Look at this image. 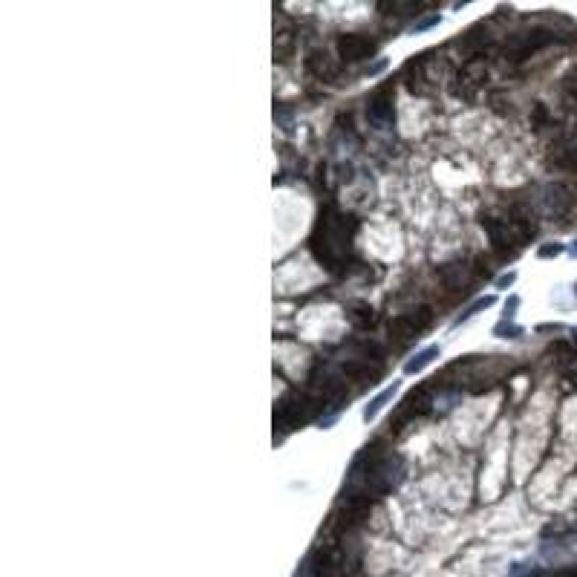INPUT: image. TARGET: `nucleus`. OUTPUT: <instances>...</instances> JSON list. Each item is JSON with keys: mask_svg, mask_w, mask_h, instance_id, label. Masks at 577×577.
<instances>
[{"mask_svg": "<svg viewBox=\"0 0 577 577\" xmlns=\"http://www.w3.org/2000/svg\"><path fill=\"white\" fill-rule=\"evenodd\" d=\"M494 335L497 338H519V335H523V329L514 327V320H499L497 327H494Z\"/></svg>", "mask_w": 577, "mask_h": 577, "instance_id": "f3484780", "label": "nucleus"}, {"mask_svg": "<svg viewBox=\"0 0 577 577\" xmlns=\"http://www.w3.org/2000/svg\"><path fill=\"white\" fill-rule=\"evenodd\" d=\"M399 387H401L399 381H392V384H387L381 392H378V396H375V399H373L367 407H364V421H373V419H378V413H381L384 407L392 401V396H396V392H399Z\"/></svg>", "mask_w": 577, "mask_h": 577, "instance_id": "ddd939ff", "label": "nucleus"}, {"mask_svg": "<svg viewBox=\"0 0 577 577\" xmlns=\"http://www.w3.org/2000/svg\"><path fill=\"white\" fill-rule=\"evenodd\" d=\"M367 116L378 130L392 128V121H396V107H392V93L390 90H381L373 98L370 107H367Z\"/></svg>", "mask_w": 577, "mask_h": 577, "instance_id": "0eeeda50", "label": "nucleus"}, {"mask_svg": "<svg viewBox=\"0 0 577 577\" xmlns=\"http://www.w3.org/2000/svg\"><path fill=\"white\" fill-rule=\"evenodd\" d=\"M292 44H294L292 32H289V30H280V32H277V38H274V52L280 55V61H286V55H289Z\"/></svg>", "mask_w": 577, "mask_h": 577, "instance_id": "dca6fc26", "label": "nucleus"}, {"mask_svg": "<svg viewBox=\"0 0 577 577\" xmlns=\"http://www.w3.org/2000/svg\"><path fill=\"white\" fill-rule=\"evenodd\" d=\"M480 222H482L485 234L491 237V246H494V251H497L499 257H514L517 255L519 240H517L514 228L508 225V220H497V217H491V214H482Z\"/></svg>", "mask_w": 577, "mask_h": 577, "instance_id": "7ed1b4c3", "label": "nucleus"}, {"mask_svg": "<svg viewBox=\"0 0 577 577\" xmlns=\"http://www.w3.org/2000/svg\"><path fill=\"white\" fill-rule=\"evenodd\" d=\"M318 407H320V404H318L315 399H309V396H294V399H286V401H280V407H277V413H274V425H280L283 430H294L298 425H303V421L312 419Z\"/></svg>", "mask_w": 577, "mask_h": 577, "instance_id": "f03ea898", "label": "nucleus"}, {"mask_svg": "<svg viewBox=\"0 0 577 577\" xmlns=\"http://www.w3.org/2000/svg\"><path fill=\"white\" fill-rule=\"evenodd\" d=\"M439 277H442V283H445L447 289L459 292L462 286H468L471 269H468L465 263H447V266H442V269H439Z\"/></svg>", "mask_w": 577, "mask_h": 577, "instance_id": "9b49d317", "label": "nucleus"}, {"mask_svg": "<svg viewBox=\"0 0 577 577\" xmlns=\"http://www.w3.org/2000/svg\"><path fill=\"white\" fill-rule=\"evenodd\" d=\"M563 93H566V98L569 102H574L577 104V67L572 69V73L563 78Z\"/></svg>", "mask_w": 577, "mask_h": 577, "instance_id": "a211bd4d", "label": "nucleus"}, {"mask_svg": "<svg viewBox=\"0 0 577 577\" xmlns=\"http://www.w3.org/2000/svg\"><path fill=\"white\" fill-rule=\"evenodd\" d=\"M517 306H519V298H517V294H511V298H508V303H505V320H514V315H517Z\"/></svg>", "mask_w": 577, "mask_h": 577, "instance_id": "412c9836", "label": "nucleus"}, {"mask_svg": "<svg viewBox=\"0 0 577 577\" xmlns=\"http://www.w3.org/2000/svg\"><path fill=\"white\" fill-rule=\"evenodd\" d=\"M491 306H494V294H485V298H476V301H473V303L465 309V312H462V315L454 320V327H462V323H465V320H471L473 315H480L482 309H491Z\"/></svg>", "mask_w": 577, "mask_h": 577, "instance_id": "2eb2a0df", "label": "nucleus"}, {"mask_svg": "<svg viewBox=\"0 0 577 577\" xmlns=\"http://www.w3.org/2000/svg\"><path fill=\"white\" fill-rule=\"evenodd\" d=\"M439 355H442L439 344H430V346H425V349H419V353L404 364V375H416V373H421L425 367H430V364L439 358Z\"/></svg>", "mask_w": 577, "mask_h": 577, "instance_id": "f8f14e48", "label": "nucleus"}, {"mask_svg": "<svg viewBox=\"0 0 577 577\" xmlns=\"http://www.w3.org/2000/svg\"><path fill=\"white\" fill-rule=\"evenodd\" d=\"M574 298H577V286H574Z\"/></svg>", "mask_w": 577, "mask_h": 577, "instance_id": "393cba45", "label": "nucleus"}, {"mask_svg": "<svg viewBox=\"0 0 577 577\" xmlns=\"http://www.w3.org/2000/svg\"><path fill=\"white\" fill-rule=\"evenodd\" d=\"M574 338H577V332H574Z\"/></svg>", "mask_w": 577, "mask_h": 577, "instance_id": "a878e982", "label": "nucleus"}, {"mask_svg": "<svg viewBox=\"0 0 577 577\" xmlns=\"http://www.w3.org/2000/svg\"><path fill=\"white\" fill-rule=\"evenodd\" d=\"M554 35L548 30H531V32H519V35H511V40L505 44V55H511L514 61H523L526 55L537 52L540 47L552 44Z\"/></svg>", "mask_w": 577, "mask_h": 577, "instance_id": "20e7f679", "label": "nucleus"}, {"mask_svg": "<svg viewBox=\"0 0 577 577\" xmlns=\"http://www.w3.org/2000/svg\"><path fill=\"white\" fill-rule=\"evenodd\" d=\"M433 384H421L419 390H413L410 396H407L401 401V416H421V413H427L430 410V404H433Z\"/></svg>", "mask_w": 577, "mask_h": 577, "instance_id": "1a4fd4ad", "label": "nucleus"}, {"mask_svg": "<svg viewBox=\"0 0 577 577\" xmlns=\"http://www.w3.org/2000/svg\"><path fill=\"white\" fill-rule=\"evenodd\" d=\"M439 21H442V15H439V12H433V15H427V18H421V21H419V23L413 26V32H425V30H430V26H436V23H439Z\"/></svg>", "mask_w": 577, "mask_h": 577, "instance_id": "6ab92c4d", "label": "nucleus"}, {"mask_svg": "<svg viewBox=\"0 0 577 577\" xmlns=\"http://www.w3.org/2000/svg\"><path fill=\"white\" fill-rule=\"evenodd\" d=\"M545 193H548L545 202H548V211H552V214H563V211L569 208V202H572V196H569V188H566V185H548Z\"/></svg>", "mask_w": 577, "mask_h": 577, "instance_id": "4468645a", "label": "nucleus"}, {"mask_svg": "<svg viewBox=\"0 0 577 577\" xmlns=\"http://www.w3.org/2000/svg\"><path fill=\"white\" fill-rule=\"evenodd\" d=\"M349 240H353V225H346V217L338 214L335 208H327L320 214V222L312 237L315 257L327 266V269H335V266L346 257Z\"/></svg>", "mask_w": 577, "mask_h": 577, "instance_id": "f257e3e1", "label": "nucleus"}, {"mask_svg": "<svg viewBox=\"0 0 577 577\" xmlns=\"http://www.w3.org/2000/svg\"><path fill=\"white\" fill-rule=\"evenodd\" d=\"M552 353L557 355V358H554V361H557V370L566 375L572 384H577V349L569 346V344H557Z\"/></svg>", "mask_w": 577, "mask_h": 577, "instance_id": "9d476101", "label": "nucleus"}, {"mask_svg": "<svg viewBox=\"0 0 577 577\" xmlns=\"http://www.w3.org/2000/svg\"><path fill=\"white\" fill-rule=\"evenodd\" d=\"M306 69H309V75H315L320 81H335L338 75H341V67H338V61L332 58L327 49H312V52H309Z\"/></svg>", "mask_w": 577, "mask_h": 577, "instance_id": "6e6552de", "label": "nucleus"}, {"mask_svg": "<svg viewBox=\"0 0 577 577\" xmlns=\"http://www.w3.org/2000/svg\"><path fill=\"white\" fill-rule=\"evenodd\" d=\"M572 255H574V257H577V240H574V246H572Z\"/></svg>", "mask_w": 577, "mask_h": 577, "instance_id": "b1692460", "label": "nucleus"}, {"mask_svg": "<svg viewBox=\"0 0 577 577\" xmlns=\"http://www.w3.org/2000/svg\"><path fill=\"white\" fill-rule=\"evenodd\" d=\"M514 280H517V272H508V274H502V277L497 280V289H508V286H514Z\"/></svg>", "mask_w": 577, "mask_h": 577, "instance_id": "4be33fe9", "label": "nucleus"}, {"mask_svg": "<svg viewBox=\"0 0 577 577\" xmlns=\"http://www.w3.org/2000/svg\"><path fill=\"white\" fill-rule=\"evenodd\" d=\"M433 320L430 315V309L427 306H421L419 309V315H399L396 320L390 323V332L396 335V341H413V338H419L421 329H427V323Z\"/></svg>", "mask_w": 577, "mask_h": 577, "instance_id": "39448f33", "label": "nucleus"}, {"mask_svg": "<svg viewBox=\"0 0 577 577\" xmlns=\"http://www.w3.org/2000/svg\"><path fill=\"white\" fill-rule=\"evenodd\" d=\"M384 67H387V61H384V58H378L375 64H370V67H367V75H378Z\"/></svg>", "mask_w": 577, "mask_h": 577, "instance_id": "5701e85b", "label": "nucleus"}, {"mask_svg": "<svg viewBox=\"0 0 577 577\" xmlns=\"http://www.w3.org/2000/svg\"><path fill=\"white\" fill-rule=\"evenodd\" d=\"M373 52H375V40L367 38V35L349 32V35H341V38H338V55H341L344 61H349V64L370 58Z\"/></svg>", "mask_w": 577, "mask_h": 577, "instance_id": "423d86ee", "label": "nucleus"}, {"mask_svg": "<svg viewBox=\"0 0 577 577\" xmlns=\"http://www.w3.org/2000/svg\"><path fill=\"white\" fill-rule=\"evenodd\" d=\"M537 255H540V257H557V255H563V246H560V243L540 246V248H537Z\"/></svg>", "mask_w": 577, "mask_h": 577, "instance_id": "aec40b11", "label": "nucleus"}]
</instances>
